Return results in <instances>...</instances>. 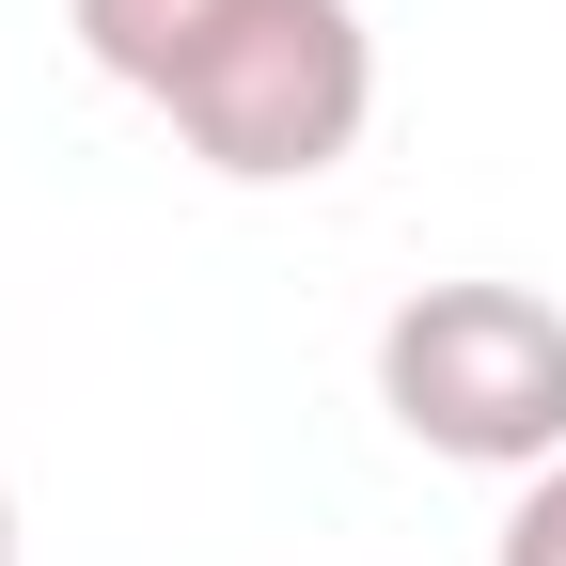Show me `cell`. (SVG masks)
<instances>
[{
	"label": "cell",
	"mask_w": 566,
	"mask_h": 566,
	"mask_svg": "<svg viewBox=\"0 0 566 566\" xmlns=\"http://www.w3.org/2000/svg\"><path fill=\"white\" fill-rule=\"evenodd\" d=\"M378 409L457 472L566 457V300L535 283H409L378 315Z\"/></svg>",
	"instance_id": "1"
},
{
	"label": "cell",
	"mask_w": 566,
	"mask_h": 566,
	"mask_svg": "<svg viewBox=\"0 0 566 566\" xmlns=\"http://www.w3.org/2000/svg\"><path fill=\"white\" fill-rule=\"evenodd\" d=\"M174 142L237 189H315L346 142L378 126V32L363 0H252V17L158 95Z\"/></svg>",
	"instance_id": "2"
},
{
	"label": "cell",
	"mask_w": 566,
	"mask_h": 566,
	"mask_svg": "<svg viewBox=\"0 0 566 566\" xmlns=\"http://www.w3.org/2000/svg\"><path fill=\"white\" fill-rule=\"evenodd\" d=\"M63 17H80L95 80H126L142 111H158V95L189 80V63H205V48H221V32L252 17V0H63Z\"/></svg>",
	"instance_id": "3"
},
{
	"label": "cell",
	"mask_w": 566,
	"mask_h": 566,
	"mask_svg": "<svg viewBox=\"0 0 566 566\" xmlns=\"http://www.w3.org/2000/svg\"><path fill=\"white\" fill-rule=\"evenodd\" d=\"M488 566H566V457L520 472V504H504V535H488Z\"/></svg>",
	"instance_id": "4"
},
{
	"label": "cell",
	"mask_w": 566,
	"mask_h": 566,
	"mask_svg": "<svg viewBox=\"0 0 566 566\" xmlns=\"http://www.w3.org/2000/svg\"><path fill=\"white\" fill-rule=\"evenodd\" d=\"M0 566H17V488H0Z\"/></svg>",
	"instance_id": "5"
}]
</instances>
